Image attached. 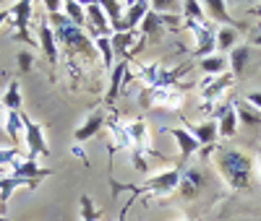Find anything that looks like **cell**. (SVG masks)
<instances>
[{"instance_id":"4fadbf2b","label":"cell","mask_w":261,"mask_h":221,"mask_svg":"<svg viewBox=\"0 0 261 221\" xmlns=\"http://www.w3.org/2000/svg\"><path fill=\"white\" fill-rule=\"evenodd\" d=\"M107 125V117L105 112H99V109H94V112H89L84 117V122L73 130V146H81V143H89L97 133Z\"/></svg>"},{"instance_id":"ba28073f","label":"cell","mask_w":261,"mask_h":221,"mask_svg":"<svg viewBox=\"0 0 261 221\" xmlns=\"http://www.w3.org/2000/svg\"><path fill=\"white\" fill-rule=\"evenodd\" d=\"M141 102L149 104V107H157V109H180L183 107V91H178L175 86H170V88H146Z\"/></svg>"},{"instance_id":"d4e9b609","label":"cell","mask_w":261,"mask_h":221,"mask_svg":"<svg viewBox=\"0 0 261 221\" xmlns=\"http://www.w3.org/2000/svg\"><path fill=\"white\" fill-rule=\"evenodd\" d=\"M165 31H167V29H165V24H162V18H160L154 11H149L146 18L141 21V26H139V34H141L144 39H160Z\"/></svg>"},{"instance_id":"ab89813d","label":"cell","mask_w":261,"mask_h":221,"mask_svg":"<svg viewBox=\"0 0 261 221\" xmlns=\"http://www.w3.org/2000/svg\"><path fill=\"white\" fill-rule=\"evenodd\" d=\"M0 136H6L3 133V107H0Z\"/></svg>"},{"instance_id":"f1b7e54d","label":"cell","mask_w":261,"mask_h":221,"mask_svg":"<svg viewBox=\"0 0 261 221\" xmlns=\"http://www.w3.org/2000/svg\"><path fill=\"white\" fill-rule=\"evenodd\" d=\"M248 55H251V47L248 44H238V47L227 55V62H230V73L238 78L243 73V68H246V62H248Z\"/></svg>"},{"instance_id":"5b68a950","label":"cell","mask_w":261,"mask_h":221,"mask_svg":"<svg viewBox=\"0 0 261 221\" xmlns=\"http://www.w3.org/2000/svg\"><path fill=\"white\" fill-rule=\"evenodd\" d=\"M8 174H11V177H16V180H21L27 187H37V185H39V180H45V177H50V174H53V169L39 167V162H37V159H29L27 153H24V156H21V159L8 169Z\"/></svg>"},{"instance_id":"7c38bea8","label":"cell","mask_w":261,"mask_h":221,"mask_svg":"<svg viewBox=\"0 0 261 221\" xmlns=\"http://www.w3.org/2000/svg\"><path fill=\"white\" fill-rule=\"evenodd\" d=\"M149 11H151V3H149V0H128L125 16H123V24L115 29V34H123V31H139L141 21L146 18Z\"/></svg>"},{"instance_id":"9c48e42d","label":"cell","mask_w":261,"mask_h":221,"mask_svg":"<svg viewBox=\"0 0 261 221\" xmlns=\"http://www.w3.org/2000/svg\"><path fill=\"white\" fill-rule=\"evenodd\" d=\"M86 34H89L92 39H97V37H113L110 21H107L105 8H102L99 0L86 3Z\"/></svg>"},{"instance_id":"5bb4252c","label":"cell","mask_w":261,"mask_h":221,"mask_svg":"<svg viewBox=\"0 0 261 221\" xmlns=\"http://www.w3.org/2000/svg\"><path fill=\"white\" fill-rule=\"evenodd\" d=\"M183 128L201 143V148L214 146L217 138H220V128H217V120L214 117L212 120H204V122H188V120H183Z\"/></svg>"},{"instance_id":"f546056e","label":"cell","mask_w":261,"mask_h":221,"mask_svg":"<svg viewBox=\"0 0 261 221\" xmlns=\"http://www.w3.org/2000/svg\"><path fill=\"white\" fill-rule=\"evenodd\" d=\"M180 13H183V21H196V24H204V21H206L204 3H199V0H183V3H180Z\"/></svg>"},{"instance_id":"52a82bcc","label":"cell","mask_w":261,"mask_h":221,"mask_svg":"<svg viewBox=\"0 0 261 221\" xmlns=\"http://www.w3.org/2000/svg\"><path fill=\"white\" fill-rule=\"evenodd\" d=\"M24 146H27V156L37 159V156H50V146L45 138V130H42L39 122L29 120L24 115Z\"/></svg>"},{"instance_id":"60d3db41","label":"cell","mask_w":261,"mask_h":221,"mask_svg":"<svg viewBox=\"0 0 261 221\" xmlns=\"http://www.w3.org/2000/svg\"><path fill=\"white\" fill-rule=\"evenodd\" d=\"M0 221H8V218H6V216H0Z\"/></svg>"},{"instance_id":"e0dca14e","label":"cell","mask_w":261,"mask_h":221,"mask_svg":"<svg viewBox=\"0 0 261 221\" xmlns=\"http://www.w3.org/2000/svg\"><path fill=\"white\" fill-rule=\"evenodd\" d=\"M162 133H167V136L175 138V143L180 148V162H188L196 151H201V143L196 141L186 128H162Z\"/></svg>"},{"instance_id":"603a6c76","label":"cell","mask_w":261,"mask_h":221,"mask_svg":"<svg viewBox=\"0 0 261 221\" xmlns=\"http://www.w3.org/2000/svg\"><path fill=\"white\" fill-rule=\"evenodd\" d=\"M238 37H241V29H235V26H220L217 29V55L232 52L238 47Z\"/></svg>"},{"instance_id":"277c9868","label":"cell","mask_w":261,"mask_h":221,"mask_svg":"<svg viewBox=\"0 0 261 221\" xmlns=\"http://www.w3.org/2000/svg\"><path fill=\"white\" fill-rule=\"evenodd\" d=\"M11 26L16 29V39L21 42H27L32 44V47H37V39L29 34V24H32V18H34V3H29V0H18V3H11Z\"/></svg>"},{"instance_id":"d6a6232c","label":"cell","mask_w":261,"mask_h":221,"mask_svg":"<svg viewBox=\"0 0 261 221\" xmlns=\"http://www.w3.org/2000/svg\"><path fill=\"white\" fill-rule=\"evenodd\" d=\"M16 60H18V71H21V73H29V71L34 68V55H32V50H21V52L16 55Z\"/></svg>"},{"instance_id":"cb8c5ba5","label":"cell","mask_w":261,"mask_h":221,"mask_svg":"<svg viewBox=\"0 0 261 221\" xmlns=\"http://www.w3.org/2000/svg\"><path fill=\"white\" fill-rule=\"evenodd\" d=\"M63 16L73 26L86 29V3H81V0H63Z\"/></svg>"},{"instance_id":"4316f807","label":"cell","mask_w":261,"mask_h":221,"mask_svg":"<svg viewBox=\"0 0 261 221\" xmlns=\"http://www.w3.org/2000/svg\"><path fill=\"white\" fill-rule=\"evenodd\" d=\"M125 6H128V0H105V3H102L105 16H107V21H110V29H113V34H115V29L123 24Z\"/></svg>"},{"instance_id":"7bdbcfd3","label":"cell","mask_w":261,"mask_h":221,"mask_svg":"<svg viewBox=\"0 0 261 221\" xmlns=\"http://www.w3.org/2000/svg\"><path fill=\"white\" fill-rule=\"evenodd\" d=\"M178 221H188V218H178Z\"/></svg>"},{"instance_id":"6da1fadb","label":"cell","mask_w":261,"mask_h":221,"mask_svg":"<svg viewBox=\"0 0 261 221\" xmlns=\"http://www.w3.org/2000/svg\"><path fill=\"white\" fill-rule=\"evenodd\" d=\"M217 172L232 190H248L251 174H253V159L241 148H217L214 151Z\"/></svg>"},{"instance_id":"f35d334b","label":"cell","mask_w":261,"mask_h":221,"mask_svg":"<svg viewBox=\"0 0 261 221\" xmlns=\"http://www.w3.org/2000/svg\"><path fill=\"white\" fill-rule=\"evenodd\" d=\"M6 213H8V203L0 201V216H6Z\"/></svg>"},{"instance_id":"484cf974","label":"cell","mask_w":261,"mask_h":221,"mask_svg":"<svg viewBox=\"0 0 261 221\" xmlns=\"http://www.w3.org/2000/svg\"><path fill=\"white\" fill-rule=\"evenodd\" d=\"M94 50L105 65V71L110 73L115 68V50H113V37H97L94 39Z\"/></svg>"},{"instance_id":"9a60e30c","label":"cell","mask_w":261,"mask_h":221,"mask_svg":"<svg viewBox=\"0 0 261 221\" xmlns=\"http://www.w3.org/2000/svg\"><path fill=\"white\" fill-rule=\"evenodd\" d=\"M128 71H130L128 60H118L115 68L110 71V86H107V91H105V104H107V107H115V102H118V97H120V88H123V83H125Z\"/></svg>"},{"instance_id":"8992f818","label":"cell","mask_w":261,"mask_h":221,"mask_svg":"<svg viewBox=\"0 0 261 221\" xmlns=\"http://www.w3.org/2000/svg\"><path fill=\"white\" fill-rule=\"evenodd\" d=\"M232 83H235V76H232L230 71L222 73V76L206 78V81L201 83V102H204V109H209V112H212V107L220 104V102L225 99V94L232 88Z\"/></svg>"},{"instance_id":"7a4b0ae2","label":"cell","mask_w":261,"mask_h":221,"mask_svg":"<svg viewBox=\"0 0 261 221\" xmlns=\"http://www.w3.org/2000/svg\"><path fill=\"white\" fill-rule=\"evenodd\" d=\"M50 24L55 29V39H58V47L65 52V55H81L86 60H94L97 57V50H94V39L86 34V29H79L73 26L68 18L63 13H55V16H47Z\"/></svg>"},{"instance_id":"b9f144b4","label":"cell","mask_w":261,"mask_h":221,"mask_svg":"<svg viewBox=\"0 0 261 221\" xmlns=\"http://www.w3.org/2000/svg\"><path fill=\"white\" fill-rule=\"evenodd\" d=\"M258 16H261V3H258Z\"/></svg>"},{"instance_id":"83f0119b","label":"cell","mask_w":261,"mask_h":221,"mask_svg":"<svg viewBox=\"0 0 261 221\" xmlns=\"http://www.w3.org/2000/svg\"><path fill=\"white\" fill-rule=\"evenodd\" d=\"M0 107H3L6 112H21V86H18V81H11L6 86V91L0 94Z\"/></svg>"},{"instance_id":"44dd1931","label":"cell","mask_w":261,"mask_h":221,"mask_svg":"<svg viewBox=\"0 0 261 221\" xmlns=\"http://www.w3.org/2000/svg\"><path fill=\"white\" fill-rule=\"evenodd\" d=\"M3 133H6V138H11L13 148L18 143H24V112H6L3 115Z\"/></svg>"},{"instance_id":"836d02e7","label":"cell","mask_w":261,"mask_h":221,"mask_svg":"<svg viewBox=\"0 0 261 221\" xmlns=\"http://www.w3.org/2000/svg\"><path fill=\"white\" fill-rule=\"evenodd\" d=\"M134 167H136L139 172H149V167H146V162H144V153H141V151H134Z\"/></svg>"},{"instance_id":"8d00e7d4","label":"cell","mask_w":261,"mask_h":221,"mask_svg":"<svg viewBox=\"0 0 261 221\" xmlns=\"http://www.w3.org/2000/svg\"><path fill=\"white\" fill-rule=\"evenodd\" d=\"M251 42H253V44H256V47H261V31H256V34H253V37H251Z\"/></svg>"},{"instance_id":"e575fe53","label":"cell","mask_w":261,"mask_h":221,"mask_svg":"<svg viewBox=\"0 0 261 221\" xmlns=\"http://www.w3.org/2000/svg\"><path fill=\"white\" fill-rule=\"evenodd\" d=\"M243 99H246L248 104H253L256 109H261V91H248V94H246Z\"/></svg>"},{"instance_id":"2e32d148","label":"cell","mask_w":261,"mask_h":221,"mask_svg":"<svg viewBox=\"0 0 261 221\" xmlns=\"http://www.w3.org/2000/svg\"><path fill=\"white\" fill-rule=\"evenodd\" d=\"M212 117L217 120V128H220V138H232L235 133H238V115H235V109H232V104H225V107H217V109H212Z\"/></svg>"},{"instance_id":"ac0fdd59","label":"cell","mask_w":261,"mask_h":221,"mask_svg":"<svg viewBox=\"0 0 261 221\" xmlns=\"http://www.w3.org/2000/svg\"><path fill=\"white\" fill-rule=\"evenodd\" d=\"M232 109L238 115V122L248 130H261V109H256L253 104H248L246 99H235Z\"/></svg>"},{"instance_id":"4dcf8cb0","label":"cell","mask_w":261,"mask_h":221,"mask_svg":"<svg viewBox=\"0 0 261 221\" xmlns=\"http://www.w3.org/2000/svg\"><path fill=\"white\" fill-rule=\"evenodd\" d=\"M81 221H99V208L94 206L92 195H81Z\"/></svg>"},{"instance_id":"d590c367","label":"cell","mask_w":261,"mask_h":221,"mask_svg":"<svg viewBox=\"0 0 261 221\" xmlns=\"http://www.w3.org/2000/svg\"><path fill=\"white\" fill-rule=\"evenodd\" d=\"M8 21H11V8H8V6H3V8H0V29H3V26L8 24Z\"/></svg>"},{"instance_id":"ffe728a7","label":"cell","mask_w":261,"mask_h":221,"mask_svg":"<svg viewBox=\"0 0 261 221\" xmlns=\"http://www.w3.org/2000/svg\"><path fill=\"white\" fill-rule=\"evenodd\" d=\"M204 13L206 18L217 21L220 26H235V29H241V24L227 13V3L225 0H204Z\"/></svg>"},{"instance_id":"1f68e13d","label":"cell","mask_w":261,"mask_h":221,"mask_svg":"<svg viewBox=\"0 0 261 221\" xmlns=\"http://www.w3.org/2000/svg\"><path fill=\"white\" fill-rule=\"evenodd\" d=\"M151 11L160 13V16L180 13V3H175V0H154V3H151Z\"/></svg>"},{"instance_id":"7402d4cb","label":"cell","mask_w":261,"mask_h":221,"mask_svg":"<svg viewBox=\"0 0 261 221\" xmlns=\"http://www.w3.org/2000/svg\"><path fill=\"white\" fill-rule=\"evenodd\" d=\"M199 71L206 73V78H214V76H222L230 71V62H227V55H209L204 60H199Z\"/></svg>"},{"instance_id":"30bf717a","label":"cell","mask_w":261,"mask_h":221,"mask_svg":"<svg viewBox=\"0 0 261 221\" xmlns=\"http://www.w3.org/2000/svg\"><path fill=\"white\" fill-rule=\"evenodd\" d=\"M37 42H39V47H42V52H45V57H47V62L53 65H58V60H60V47H58V39H55V29H53V24H50V18H47V13L39 18V26H37Z\"/></svg>"},{"instance_id":"ee69618b","label":"cell","mask_w":261,"mask_h":221,"mask_svg":"<svg viewBox=\"0 0 261 221\" xmlns=\"http://www.w3.org/2000/svg\"><path fill=\"white\" fill-rule=\"evenodd\" d=\"M120 221H123V218H120Z\"/></svg>"},{"instance_id":"3957f363","label":"cell","mask_w":261,"mask_h":221,"mask_svg":"<svg viewBox=\"0 0 261 221\" xmlns=\"http://www.w3.org/2000/svg\"><path fill=\"white\" fill-rule=\"evenodd\" d=\"M180 177L183 172L180 169H165V172H157V174H149L141 185H128V182H113V193H130L134 201L141 195H172L178 193V185H180Z\"/></svg>"},{"instance_id":"8fae6325","label":"cell","mask_w":261,"mask_h":221,"mask_svg":"<svg viewBox=\"0 0 261 221\" xmlns=\"http://www.w3.org/2000/svg\"><path fill=\"white\" fill-rule=\"evenodd\" d=\"M206 187V180H204V172L199 167H191L183 172L180 177V185H178V198L180 201H196Z\"/></svg>"},{"instance_id":"d6986e66","label":"cell","mask_w":261,"mask_h":221,"mask_svg":"<svg viewBox=\"0 0 261 221\" xmlns=\"http://www.w3.org/2000/svg\"><path fill=\"white\" fill-rule=\"evenodd\" d=\"M125 133H128V141H130V151H151L149 148V130L144 120H130L125 122Z\"/></svg>"},{"instance_id":"74e56055","label":"cell","mask_w":261,"mask_h":221,"mask_svg":"<svg viewBox=\"0 0 261 221\" xmlns=\"http://www.w3.org/2000/svg\"><path fill=\"white\" fill-rule=\"evenodd\" d=\"M256 169H258V180H261V151H258V156H256Z\"/></svg>"}]
</instances>
